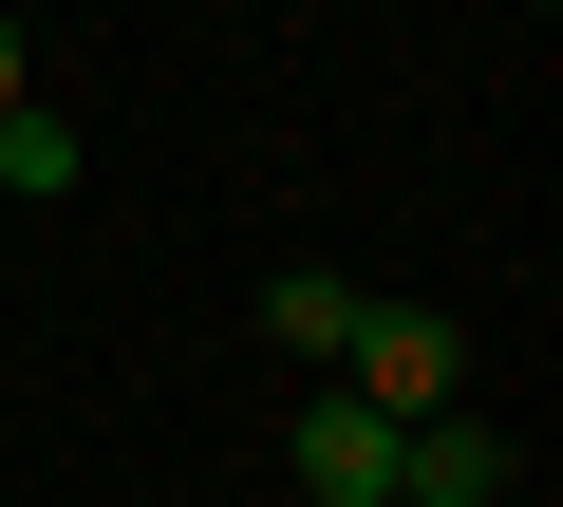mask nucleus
Returning a JSON list of instances; mask_svg holds the SVG:
<instances>
[{
    "label": "nucleus",
    "mask_w": 563,
    "mask_h": 507,
    "mask_svg": "<svg viewBox=\"0 0 563 507\" xmlns=\"http://www.w3.org/2000/svg\"><path fill=\"white\" fill-rule=\"evenodd\" d=\"M263 339L339 376V339H357V283H339V264H282V283H263Z\"/></svg>",
    "instance_id": "nucleus-4"
},
{
    "label": "nucleus",
    "mask_w": 563,
    "mask_h": 507,
    "mask_svg": "<svg viewBox=\"0 0 563 507\" xmlns=\"http://www.w3.org/2000/svg\"><path fill=\"white\" fill-rule=\"evenodd\" d=\"M282 488H301V507H395V414H357V395L320 376L301 432H282Z\"/></svg>",
    "instance_id": "nucleus-2"
},
{
    "label": "nucleus",
    "mask_w": 563,
    "mask_h": 507,
    "mask_svg": "<svg viewBox=\"0 0 563 507\" xmlns=\"http://www.w3.org/2000/svg\"><path fill=\"white\" fill-rule=\"evenodd\" d=\"M339 395L357 414H470V320L451 301H357V339H339Z\"/></svg>",
    "instance_id": "nucleus-1"
},
{
    "label": "nucleus",
    "mask_w": 563,
    "mask_h": 507,
    "mask_svg": "<svg viewBox=\"0 0 563 507\" xmlns=\"http://www.w3.org/2000/svg\"><path fill=\"white\" fill-rule=\"evenodd\" d=\"M20 95H38V20L0 0V113H20Z\"/></svg>",
    "instance_id": "nucleus-6"
},
{
    "label": "nucleus",
    "mask_w": 563,
    "mask_h": 507,
    "mask_svg": "<svg viewBox=\"0 0 563 507\" xmlns=\"http://www.w3.org/2000/svg\"><path fill=\"white\" fill-rule=\"evenodd\" d=\"M395 507H507V432L488 414H413L395 432Z\"/></svg>",
    "instance_id": "nucleus-3"
},
{
    "label": "nucleus",
    "mask_w": 563,
    "mask_h": 507,
    "mask_svg": "<svg viewBox=\"0 0 563 507\" xmlns=\"http://www.w3.org/2000/svg\"><path fill=\"white\" fill-rule=\"evenodd\" d=\"M57 188H76V113L20 95V113H0V207H57Z\"/></svg>",
    "instance_id": "nucleus-5"
},
{
    "label": "nucleus",
    "mask_w": 563,
    "mask_h": 507,
    "mask_svg": "<svg viewBox=\"0 0 563 507\" xmlns=\"http://www.w3.org/2000/svg\"><path fill=\"white\" fill-rule=\"evenodd\" d=\"M526 20H544V0H526Z\"/></svg>",
    "instance_id": "nucleus-7"
}]
</instances>
